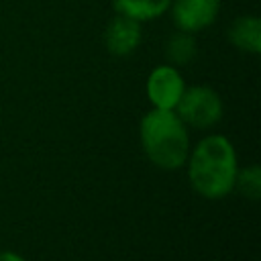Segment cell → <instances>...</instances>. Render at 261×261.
I'll use <instances>...</instances> for the list:
<instances>
[{
	"instance_id": "obj_6",
	"label": "cell",
	"mask_w": 261,
	"mask_h": 261,
	"mask_svg": "<svg viewBox=\"0 0 261 261\" xmlns=\"http://www.w3.org/2000/svg\"><path fill=\"white\" fill-rule=\"evenodd\" d=\"M141 37H143L141 22L130 18V16H124V14L116 12V16L106 24L104 45H106L110 55L124 57V55H130L139 47Z\"/></svg>"
},
{
	"instance_id": "obj_4",
	"label": "cell",
	"mask_w": 261,
	"mask_h": 261,
	"mask_svg": "<svg viewBox=\"0 0 261 261\" xmlns=\"http://www.w3.org/2000/svg\"><path fill=\"white\" fill-rule=\"evenodd\" d=\"M169 10L175 29L194 35L208 29L216 20L220 0H171Z\"/></svg>"
},
{
	"instance_id": "obj_9",
	"label": "cell",
	"mask_w": 261,
	"mask_h": 261,
	"mask_svg": "<svg viewBox=\"0 0 261 261\" xmlns=\"http://www.w3.org/2000/svg\"><path fill=\"white\" fill-rule=\"evenodd\" d=\"M165 53L171 65H184L192 61V57L196 55V41L192 33H184V31L173 33L165 45Z\"/></svg>"
},
{
	"instance_id": "obj_5",
	"label": "cell",
	"mask_w": 261,
	"mask_h": 261,
	"mask_svg": "<svg viewBox=\"0 0 261 261\" xmlns=\"http://www.w3.org/2000/svg\"><path fill=\"white\" fill-rule=\"evenodd\" d=\"M184 90L186 84L175 65H157L147 77V98L153 108L173 110Z\"/></svg>"
},
{
	"instance_id": "obj_3",
	"label": "cell",
	"mask_w": 261,
	"mask_h": 261,
	"mask_svg": "<svg viewBox=\"0 0 261 261\" xmlns=\"http://www.w3.org/2000/svg\"><path fill=\"white\" fill-rule=\"evenodd\" d=\"M173 110L184 124L196 128H210L222 118V100L208 86H192L184 90Z\"/></svg>"
},
{
	"instance_id": "obj_2",
	"label": "cell",
	"mask_w": 261,
	"mask_h": 261,
	"mask_svg": "<svg viewBox=\"0 0 261 261\" xmlns=\"http://www.w3.org/2000/svg\"><path fill=\"white\" fill-rule=\"evenodd\" d=\"M141 147L161 169H179L190 155V137L175 110L151 108L139 126Z\"/></svg>"
},
{
	"instance_id": "obj_11",
	"label": "cell",
	"mask_w": 261,
	"mask_h": 261,
	"mask_svg": "<svg viewBox=\"0 0 261 261\" xmlns=\"http://www.w3.org/2000/svg\"><path fill=\"white\" fill-rule=\"evenodd\" d=\"M0 261H27V259L16 255V253H12V251H2L0 253Z\"/></svg>"
},
{
	"instance_id": "obj_1",
	"label": "cell",
	"mask_w": 261,
	"mask_h": 261,
	"mask_svg": "<svg viewBox=\"0 0 261 261\" xmlns=\"http://www.w3.org/2000/svg\"><path fill=\"white\" fill-rule=\"evenodd\" d=\"M188 179L192 188L208 198L218 200L234 190L237 177V153L232 143L222 135H210L202 139L188 155Z\"/></svg>"
},
{
	"instance_id": "obj_8",
	"label": "cell",
	"mask_w": 261,
	"mask_h": 261,
	"mask_svg": "<svg viewBox=\"0 0 261 261\" xmlns=\"http://www.w3.org/2000/svg\"><path fill=\"white\" fill-rule=\"evenodd\" d=\"M171 0H114V8L118 14L130 16L139 22L153 20L169 10Z\"/></svg>"
},
{
	"instance_id": "obj_7",
	"label": "cell",
	"mask_w": 261,
	"mask_h": 261,
	"mask_svg": "<svg viewBox=\"0 0 261 261\" xmlns=\"http://www.w3.org/2000/svg\"><path fill=\"white\" fill-rule=\"evenodd\" d=\"M228 41L237 49L257 55L261 51V20L257 16H239L228 29Z\"/></svg>"
},
{
	"instance_id": "obj_10",
	"label": "cell",
	"mask_w": 261,
	"mask_h": 261,
	"mask_svg": "<svg viewBox=\"0 0 261 261\" xmlns=\"http://www.w3.org/2000/svg\"><path fill=\"white\" fill-rule=\"evenodd\" d=\"M234 188H239L245 198L257 200L259 194H261V171H259V167L251 165V167H247L243 171H237Z\"/></svg>"
}]
</instances>
